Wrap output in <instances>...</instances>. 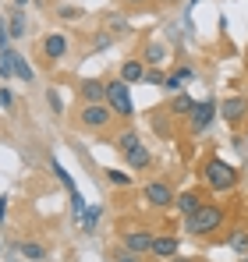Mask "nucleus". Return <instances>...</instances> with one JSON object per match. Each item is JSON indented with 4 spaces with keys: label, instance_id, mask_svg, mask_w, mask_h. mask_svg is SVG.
Instances as JSON below:
<instances>
[{
    "label": "nucleus",
    "instance_id": "1",
    "mask_svg": "<svg viewBox=\"0 0 248 262\" xmlns=\"http://www.w3.org/2000/svg\"><path fill=\"white\" fill-rule=\"evenodd\" d=\"M184 227L192 230V234H213L216 227H223V209L220 206H209V202H202L192 216H184Z\"/></svg>",
    "mask_w": 248,
    "mask_h": 262
},
{
    "label": "nucleus",
    "instance_id": "2",
    "mask_svg": "<svg viewBox=\"0 0 248 262\" xmlns=\"http://www.w3.org/2000/svg\"><path fill=\"white\" fill-rule=\"evenodd\" d=\"M206 181L213 191H231L234 184H238V170L231 167V163H223V160H209L206 163Z\"/></svg>",
    "mask_w": 248,
    "mask_h": 262
},
{
    "label": "nucleus",
    "instance_id": "3",
    "mask_svg": "<svg viewBox=\"0 0 248 262\" xmlns=\"http://www.w3.org/2000/svg\"><path fill=\"white\" fill-rule=\"evenodd\" d=\"M107 106H110L117 117H131V114H135V106H131V92H128V82H124V78H117V82L107 85Z\"/></svg>",
    "mask_w": 248,
    "mask_h": 262
},
{
    "label": "nucleus",
    "instance_id": "4",
    "mask_svg": "<svg viewBox=\"0 0 248 262\" xmlns=\"http://www.w3.org/2000/svg\"><path fill=\"white\" fill-rule=\"evenodd\" d=\"M110 117H114V110H110L107 103H85V110H82V124L85 128H107Z\"/></svg>",
    "mask_w": 248,
    "mask_h": 262
},
{
    "label": "nucleus",
    "instance_id": "5",
    "mask_svg": "<svg viewBox=\"0 0 248 262\" xmlns=\"http://www.w3.org/2000/svg\"><path fill=\"white\" fill-rule=\"evenodd\" d=\"M146 202L156 206V209L174 206V191H170V184H167V181H149V184H146Z\"/></svg>",
    "mask_w": 248,
    "mask_h": 262
},
{
    "label": "nucleus",
    "instance_id": "6",
    "mask_svg": "<svg viewBox=\"0 0 248 262\" xmlns=\"http://www.w3.org/2000/svg\"><path fill=\"white\" fill-rule=\"evenodd\" d=\"M213 114H216V103H213V99L195 103V110L188 114V121H192V135H202V131L213 124Z\"/></svg>",
    "mask_w": 248,
    "mask_h": 262
},
{
    "label": "nucleus",
    "instance_id": "7",
    "mask_svg": "<svg viewBox=\"0 0 248 262\" xmlns=\"http://www.w3.org/2000/svg\"><path fill=\"white\" fill-rule=\"evenodd\" d=\"M124 248L131 252V255H146V252H153V234L149 230H124Z\"/></svg>",
    "mask_w": 248,
    "mask_h": 262
},
{
    "label": "nucleus",
    "instance_id": "8",
    "mask_svg": "<svg viewBox=\"0 0 248 262\" xmlns=\"http://www.w3.org/2000/svg\"><path fill=\"white\" fill-rule=\"evenodd\" d=\"M220 117H223L227 124H241L248 117V99L245 96H231V99L220 106Z\"/></svg>",
    "mask_w": 248,
    "mask_h": 262
},
{
    "label": "nucleus",
    "instance_id": "9",
    "mask_svg": "<svg viewBox=\"0 0 248 262\" xmlns=\"http://www.w3.org/2000/svg\"><path fill=\"white\" fill-rule=\"evenodd\" d=\"M64 53H68V36L53 32V36L43 39V57H46V60H60Z\"/></svg>",
    "mask_w": 248,
    "mask_h": 262
},
{
    "label": "nucleus",
    "instance_id": "10",
    "mask_svg": "<svg viewBox=\"0 0 248 262\" xmlns=\"http://www.w3.org/2000/svg\"><path fill=\"white\" fill-rule=\"evenodd\" d=\"M149 255H156L160 262L174 259V255H177V237H174V234H163V237H153V252H149Z\"/></svg>",
    "mask_w": 248,
    "mask_h": 262
},
{
    "label": "nucleus",
    "instance_id": "11",
    "mask_svg": "<svg viewBox=\"0 0 248 262\" xmlns=\"http://www.w3.org/2000/svg\"><path fill=\"white\" fill-rule=\"evenodd\" d=\"M82 96H85V103H107V85L103 82H82Z\"/></svg>",
    "mask_w": 248,
    "mask_h": 262
},
{
    "label": "nucleus",
    "instance_id": "12",
    "mask_svg": "<svg viewBox=\"0 0 248 262\" xmlns=\"http://www.w3.org/2000/svg\"><path fill=\"white\" fill-rule=\"evenodd\" d=\"M128 167H131V170H146V167H149V149H146V145H135V149L128 152Z\"/></svg>",
    "mask_w": 248,
    "mask_h": 262
},
{
    "label": "nucleus",
    "instance_id": "13",
    "mask_svg": "<svg viewBox=\"0 0 248 262\" xmlns=\"http://www.w3.org/2000/svg\"><path fill=\"white\" fill-rule=\"evenodd\" d=\"M121 78L128 82V85H131V82H142V78H146V68H142V60H128V64L121 68Z\"/></svg>",
    "mask_w": 248,
    "mask_h": 262
},
{
    "label": "nucleus",
    "instance_id": "14",
    "mask_svg": "<svg viewBox=\"0 0 248 262\" xmlns=\"http://www.w3.org/2000/svg\"><path fill=\"white\" fill-rule=\"evenodd\" d=\"M170 110H174L177 117H188V114L195 110V99H192V96H184V92H177V96H174V103H170Z\"/></svg>",
    "mask_w": 248,
    "mask_h": 262
},
{
    "label": "nucleus",
    "instance_id": "15",
    "mask_svg": "<svg viewBox=\"0 0 248 262\" xmlns=\"http://www.w3.org/2000/svg\"><path fill=\"white\" fill-rule=\"evenodd\" d=\"M199 206H202V199H199L195 191H184V195H177V209H181L184 216H192V213H195Z\"/></svg>",
    "mask_w": 248,
    "mask_h": 262
},
{
    "label": "nucleus",
    "instance_id": "16",
    "mask_svg": "<svg viewBox=\"0 0 248 262\" xmlns=\"http://www.w3.org/2000/svg\"><path fill=\"white\" fill-rule=\"evenodd\" d=\"M114 145H117V152H124V156H128V152H131L135 145H142V142H138V135H135V131H121V135L114 138Z\"/></svg>",
    "mask_w": 248,
    "mask_h": 262
},
{
    "label": "nucleus",
    "instance_id": "17",
    "mask_svg": "<svg viewBox=\"0 0 248 262\" xmlns=\"http://www.w3.org/2000/svg\"><path fill=\"white\" fill-rule=\"evenodd\" d=\"M14 75H18L22 82H32V78H36V71H32V64H29V60H25V57H22L18 50H14Z\"/></svg>",
    "mask_w": 248,
    "mask_h": 262
},
{
    "label": "nucleus",
    "instance_id": "18",
    "mask_svg": "<svg viewBox=\"0 0 248 262\" xmlns=\"http://www.w3.org/2000/svg\"><path fill=\"white\" fill-rule=\"evenodd\" d=\"M18 252H22V255H25L29 262H43V259H46V248H43V245H36V241H25V245H18Z\"/></svg>",
    "mask_w": 248,
    "mask_h": 262
},
{
    "label": "nucleus",
    "instance_id": "19",
    "mask_svg": "<svg viewBox=\"0 0 248 262\" xmlns=\"http://www.w3.org/2000/svg\"><path fill=\"white\" fill-rule=\"evenodd\" d=\"M0 78H14V50H0Z\"/></svg>",
    "mask_w": 248,
    "mask_h": 262
},
{
    "label": "nucleus",
    "instance_id": "20",
    "mask_svg": "<svg viewBox=\"0 0 248 262\" xmlns=\"http://www.w3.org/2000/svg\"><path fill=\"white\" fill-rule=\"evenodd\" d=\"M231 248H234L238 255H248V227H238V230L231 234Z\"/></svg>",
    "mask_w": 248,
    "mask_h": 262
},
{
    "label": "nucleus",
    "instance_id": "21",
    "mask_svg": "<svg viewBox=\"0 0 248 262\" xmlns=\"http://www.w3.org/2000/svg\"><path fill=\"white\" fill-rule=\"evenodd\" d=\"M167 60V53H163V46H149V50H146V64H153V68H156V64H163Z\"/></svg>",
    "mask_w": 248,
    "mask_h": 262
},
{
    "label": "nucleus",
    "instance_id": "22",
    "mask_svg": "<svg viewBox=\"0 0 248 262\" xmlns=\"http://www.w3.org/2000/svg\"><path fill=\"white\" fill-rule=\"evenodd\" d=\"M25 32H29L25 18H22V14H14V18H11V36H25Z\"/></svg>",
    "mask_w": 248,
    "mask_h": 262
},
{
    "label": "nucleus",
    "instance_id": "23",
    "mask_svg": "<svg viewBox=\"0 0 248 262\" xmlns=\"http://www.w3.org/2000/svg\"><path fill=\"white\" fill-rule=\"evenodd\" d=\"M96 220H99V209H85L82 227H85V230H96Z\"/></svg>",
    "mask_w": 248,
    "mask_h": 262
},
{
    "label": "nucleus",
    "instance_id": "24",
    "mask_svg": "<svg viewBox=\"0 0 248 262\" xmlns=\"http://www.w3.org/2000/svg\"><path fill=\"white\" fill-rule=\"evenodd\" d=\"M181 82H184L181 75H170V78H163V89L167 92H181Z\"/></svg>",
    "mask_w": 248,
    "mask_h": 262
},
{
    "label": "nucleus",
    "instance_id": "25",
    "mask_svg": "<svg viewBox=\"0 0 248 262\" xmlns=\"http://www.w3.org/2000/svg\"><path fill=\"white\" fill-rule=\"evenodd\" d=\"M0 50H11V29L4 25V18H0Z\"/></svg>",
    "mask_w": 248,
    "mask_h": 262
},
{
    "label": "nucleus",
    "instance_id": "26",
    "mask_svg": "<svg viewBox=\"0 0 248 262\" xmlns=\"http://www.w3.org/2000/svg\"><path fill=\"white\" fill-rule=\"evenodd\" d=\"M107 177H110V184H121V188L128 184V181H131V177L124 174V170H107Z\"/></svg>",
    "mask_w": 248,
    "mask_h": 262
},
{
    "label": "nucleus",
    "instance_id": "27",
    "mask_svg": "<svg viewBox=\"0 0 248 262\" xmlns=\"http://www.w3.org/2000/svg\"><path fill=\"white\" fill-rule=\"evenodd\" d=\"M0 106L7 110V106H14V96H11V89H0Z\"/></svg>",
    "mask_w": 248,
    "mask_h": 262
},
{
    "label": "nucleus",
    "instance_id": "28",
    "mask_svg": "<svg viewBox=\"0 0 248 262\" xmlns=\"http://www.w3.org/2000/svg\"><path fill=\"white\" fill-rule=\"evenodd\" d=\"M142 82H149V85H163V78H160V71H146V78Z\"/></svg>",
    "mask_w": 248,
    "mask_h": 262
},
{
    "label": "nucleus",
    "instance_id": "29",
    "mask_svg": "<svg viewBox=\"0 0 248 262\" xmlns=\"http://www.w3.org/2000/svg\"><path fill=\"white\" fill-rule=\"evenodd\" d=\"M46 99H50V106H53V114H60V110H64V103H60V96H57V92H50Z\"/></svg>",
    "mask_w": 248,
    "mask_h": 262
},
{
    "label": "nucleus",
    "instance_id": "30",
    "mask_svg": "<svg viewBox=\"0 0 248 262\" xmlns=\"http://www.w3.org/2000/svg\"><path fill=\"white\" fill-rule=\"evenodd\" d=\"M78 14H82L78 7H64V11H60V18H78Z\"/></svg>",
    "mask_w": 248,
    "mask_h": 262
},
{
    "label": "nucleus",
    "instance_id": "31",
    "mask_svg": "<svg viewBox=\"0 0 248 262\" xmlns=\"http://www.w3.org/2000/svg\"><path fill=\"white\" fill-rule=\"evenodd\" d=\"M117 262H138V259H135V255H131V252H128V248H124L121 255H117Z\"/></svg>",
    "mask_w": 248,
    "mask_h": 262
},
{
    "label": "nucleus",
    "instance_id": "32",
    "mask_svg": "<svg viewBox=\"0 0 248 262\" xmlns=\"http://www.w3.org/2000/svg\"><path fill=\"white\" fill-rule=\"evenodd\" d=\"M7 216V202H4V199H0V220Z\"/></svg>",
    "mask_w": 248,
    "mask_h": 262
},
{
    "label": "nucleus",
    "instance_id": "33",
    "mask_svg": "<svg viewBox=\"0 0 248 262\" xmlns=\"http://www.w3.org/2000/svg\"><path fill=\"white\" fill-rule=\"evenodd\" d=\"M167 262H188V259H181V255H174V259H167Z\"/></svg>",
    "mask_w": 248,
    "mask_h": 262
},
{
    "label": "nucleus",
    "instance_id": "34",
    "mask_svg": "<svg viewBox=\"0 0 248 262\" xmlns=\"http://www.w3.org/2000/svg\"><path fill=\"white\" fill-rule=\"evenodd\" d=\"M14 4H18V7H25V4H29V0H14Z\"/></svg>",
    "mask_w": 248,
    "mask_h": 262
},
{
    "label": "nucleus",
    "instance_id": "35",
    "mask_svg": "<svg viewBox=\"0 0 248 262\" xmlns=\"http://www.w3.org/2000/svg\"><path fill=\"white\" fill-rule=\"evenodd\" d=\"M124 4H142V0H124Z\"/></svg>",
    "mask_w": 248,
    "mask_h": 262
}]
</instances>
